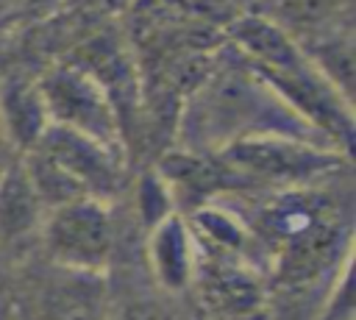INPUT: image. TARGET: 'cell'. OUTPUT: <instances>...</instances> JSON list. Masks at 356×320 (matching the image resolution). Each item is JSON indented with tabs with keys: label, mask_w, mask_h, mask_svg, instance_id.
Here are the masks:
<instances>
[{
	"label": "cell",
	"mask_w": 356,
	"mask_h": 320,
	"mask_svg": "<svg viewBox=\"0 0 356 320\" xmlns=\"http://www.w3.org/2000/svg\"><path fill=\"white\" fill-rule=\"evenodd\" d=\"M261 136H289L331 147L270 92L225 42L209 75L184 100L172 128V147L217 153L228 145Z\"/></svg>",
	"instance_id": "obj_1"
},
{
	"label": "cell",
	"mask_w": 356,
	"mask_h": 320,
	"mask_svg": "<svg viewBox=\"0 0 356 320\" xmlns=\"http://www.w3.org/2000/svg\"><path fill=\"white\" fill-rule=\"evenodd\" d=\"M228 47L250 67L295 117L323 142L350 156L353 111L350 100L317 70L306 50L278 25L259 14H242L225 31Z\"/></svg>",
	"instance_id": "obj_2"
},
{
	"label": "cell",
	"mask_w": 356,
	"mask_h": 320,
	"mask_svg": "<svg viewBox=\"0 0 356 320\" xmlns=\"http://www.w3.org/2000/svg\"><path fill=\"white\" fill-rule=\"evenodd\" d=\"M44 214L70 200L117 203L128 189V156L83 134L50 125L42 139L19 156Z\"/></svg>",
	"instance_id": "obj_3"
},
{
	"label": "cell",
	"mask_w": 356,
	"mask_h": 320,
	"mask_svg": "<svg viewBox=\"0 0 356 320\" xmlns=\"http://www.w3.org/2000/svg\"><path fill=\"white\" fill-rule=\"evenodd\" d=\"M39 242L50 264L103 275L117 256L114 206L100 200L61 203L44 214Z\"/></svg>",
	"instance_id": "obj_4"
},
{
	"label": "cell",
	"mask_w": 356,
	"mask_h": 320,
	"mask_svg": "<svg viewBox=\"0 0 356 320\" xmlns=\"http://www.w3.org/2000/svg\"><path fill=\"white\" fill-rule=\"evenodd\" d=\"M36 78H39V92H42L50 125L83 134L128 156L122 122L108 95L100 89L95 78H89L83 70H78L64 58H56L47 67H42Z\"/></svg>",
	"instance_id": "obj_5"
},
{
	"label": "cell",
	"mask_w": 356,
	"mask_h": 320,
	"mask_svg": "<svg viewBox=\"0 0 356 320\" xmlns=\"http://www.w3.org/2000/svg\"><path fill=\"white\" fill-rule=\"evenodd\" d=\"M19 320H106L108 295L103 275L72 273L47 262V270L28 278L17 298Z\"/></svg>",
	"instance_id": "obj_6"
},
{
	"label": "cell",
	"mask_w": 356,
	"mask_h": 320,
	"mask_svg": "<svg viewBox=\"0 0 356 320\" xmlns=\"http://www.w3.org/2000/svg\"><path fill=\"white\" fill-rule=\"evenodd\" d=\"M200 250L181 211L164 217L145 231V264L150 281L164 295H184L195 287Z\"/></svg>",
	"instance_id": "obj_7"
},
{
	"label": "cell",
	"mask_w": 356,
	"mask_h": 320,
	"mask_svg": "<svg viewBox=\"0 0 356 320\" xmlns=\"http://www.w3.org/2000/svg\"><path fill=\"white\" fill-rule=\"evenodd\" d=\"M0 125L17 156H25L50 128L39 78L28 64H6L0 70Z\"/></svg>",
	"instance_id": "obj_8"
},
{
	"label": "cell",
	"mask_w": 356,
	"mask_h": 320,
	"mask_svg": "<svg viewBox=\"0 0 356 320\" xmlns=\"http://www.w3.org/2000/svg\"><path fill=\"white\" fill-rule=\"evenodd\" d=\"M259 17L286 31L300 47L350 25V0H261Z\"/></svg>",
	"instance_id": "obj_9"
},
{
	"label": "cell",
	"mask_w": 356,
	"mask_h": 320,
	"mask_svg": "<svg viewBox=\"0 0 356 320\" xmlns=\"http://www.w3.org/2000/svg\"><path fill=\"white\" fill-rule=\"evenodd\" d=\"M44 220V206L33 192L22 161L17 159L14 167L0 178V245L3 248H25L28 242L39 239Z\"/></svg>",
	"instance_id": "obj_10"
},
{
	"label": "cell",
	"mask_w": 356,
	"mask_h": 320,
	"mask_svg": "<svg viewBox=\"0 0 356 320\" xmlns=\"http://www.w3.org/2000/svg\"><path fill=\"white\" fill-rule=\"evenodd\" d=\"M67 0H19L17 8L25 11L28 17H50L56 8H61Z\"/></svg>",
	"instance_id": "obj_11"
},
{
	"label": "cell",
	"mask_w": 356,
	"mask_h": 320,
	"mask_svg": "<svg viewBox=\"0 0 356 320\" xmlns=\"http://www.w3.org/2000/svg\"><path fill=\"white\" fill-rule=\"evenodd\" d=\"M17 159H19V156H17V150L11 147V142H8V136H6V131H3V125H0V178L14 167Z\"/></svg>",
	"instance_id": "obj_12"
},
{
	"label": "cell",
	"mask_w": 356,
	"mask_h": 320,
	"mask_svg": "<svg viewBox=\"0 0 356 320\" xmlns=\"http://www.w3.org/2000/svg\"><path fill=\"white\" fill-rule=\"evenodd\" d=\"M17 3H19V0H0V14H6V11H11V8H17Z\"/></svg>",
	"instance_id": "obj_13"
}]
</instances>
